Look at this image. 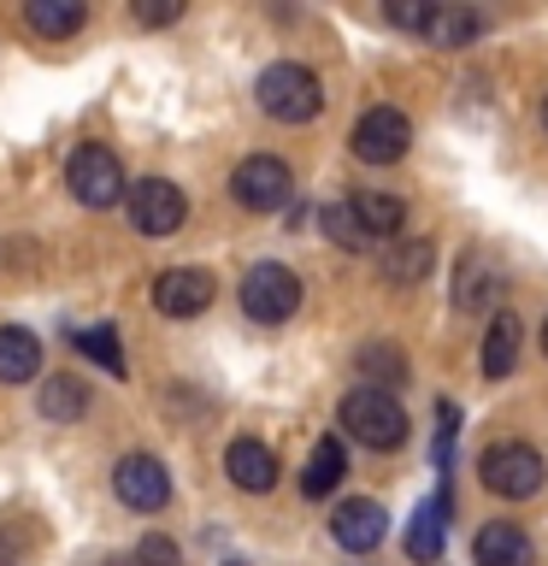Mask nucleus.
Listing matches in <instances>:
<instances>
[{
	"instance_id": "cd10ccee",
	"label": "nucleus",
	"mask_w": 548,
	"mask_h": 566,
	"mask_svg": "<svg viewBox=\"0 0 548 566\" xmlns=\"http://www.w3.org/2000/svg\"><path fill=\"white\" fill-rule=\"evenodd\" d=\"M383 18H389V24H401V30H419V35H424V18H431V7H424V0H389Z\"/></svg>"
},
{
	"instance_id": "5701e85b",
	"label": "nucleus",
	"mask_w": 548,
	"mask_h": 566,
	"mask_svg": "<svg viewBox=\"0 0 548 566\" xmlns=\"http://www.w3.org/2000/svg\"><path fill=\"white\" fill-rule=\"evenodd\" d=\"M431 260H436V248L413 237V242H389L383 248V277L389 283H419L424 272H431Z\"/></svg>"
},
{
	"instance_id": "7c9ffc66",
	"label": "nucleus",
	"mask_w": 548,
	"mask_h": 566,
	"mask_svg": "<svg viewBox=\"0 0 548 566\" xmlns=\"http://www.w3.org/2000/svg\"><path fill=\"white\" fill-rule=\"evenodd\" d=\"M542 354H548V325H542Z\"/></svg>"
},
{
	"instance_id": "ddd939ff",
	"label": "nucleus",
	"mask_w": 548,
	"mask_h": 566,
	"mask_svg": "<svg viewBox=\"0 0 548 566\" xmlns=\"http://www.w3.org/2000/svg\"><path fill=\"white\" fill-rule=\"evenodd\" d=\"M472 560L477 566H537V543L525 537V525L489 520L484 531H477V543H472Z\"/></svg>"
},
{
	"instance_id": "b1692460",
	"label": "nucleus",
	"mask_w": 548,
	"mask_h": 566,
	"mask_svg": "<svg viewBox=\"0 0 548 566\" xmlns=\"http://www.w3.org/2000/svg\"><path fill=\"white\" fill-rule=\"evenodd\" d=\"M354 212H360V224L371 230V237H396V230L407 224V207L383 189H360L354 195Z\"/></svg>"
},
{
	"instance_id": "20e7f679",
	"label": "nucleus",
	"mask_w": 548,
	"mask_h": 566,
	"mask_svg": "<svg viewBox=\"0 0 548 566\" xmlns=\"http://www.w3.org/2000/svg\"><path fill=\"white\" fill-rule=\"evenodd\" d=\"M230 195H236L242 212H283L295 201V171L283 166L277 154H247L236 171H230Z\"/></svg>"
},
{
	"instance_id": "6e6552de",
	"label": "nucleus",
	"mask_w": 548,
	"mask_h": 566,
	"mask_svg": "<svg viewBox=\"0 0 548 566\" xmlns=\"http://www.w3.org/2000/svg\"><path fill=\"white\" fill-rule=\"evenodd\" d=\"M189 219V195L171 184V177H141L130 189V224L141 237H177Z\"/></svg>"
},
{
	"instance_id": "4be33fe9",
	"label": "nucleus",
	"mask_w": 548,
	"mask_h": 566,
	"mask_svg": "<svg viewBox=\"0 0 548 566\" xmlns=\"http://www.w3.org/2000/svg\"><path fill=\"white\" fill-rule=\"evenodd\" d=\"M318 230L336 242V248H348V254H360V248H371L378 237L360 224V212H354V201H330V207H318Z\"/></svg>"
},
{
	"instance_id": "7ed1b4c3",
	"label": "nucleus",
	"mask_w": 548,
	"mask_h": 566,
	"mask_svg": "<svg viewBox=\"0 0 548 566\" xmlns=\"http://www.w3.org/2000/svg\"><path fill=\"white\" fill-rule=\"evenodd\" d=\"M477 472H484V490L502 495V502H525V495L542 490V454L530 449V442H489L484 460H477Z\"/></svg>"
},
{
	"instance_id": "c85d7f7f",
	"label": "nucleus",
	"mask_w": 548,
	"mask_h": 566,
	"mask_svg": "<svg viewBox=\"0 0 548 566\" xmlns=\"http://www.w3.org/2000/svg\"><path fill=\"white\" fill-rule=\"evenodd\" d=\"M136 18L141 24H171V18H183V0H141Z\"/></svg>"
},
{
	"instance_id": "aec40b11",
	"label": "nucleus",
	"mask_w": 548,
	"mask_h": 566,
	"mask_svg": "<svg viewBox=\"0 0 548 566\" xmlns=\"http://www.w3.org/2000/svg\"><path fill=\"white\" fill-rule=\"evenodd\" d=\"M472 35H484V18L466 7H431V18H424V42L431 48H466Z\"/></svg>"
},
{
	"instance_id": "a878e982",
	"label": "nucleus",
	"mask_w": 548,
	"mask_h": 566,
	"mask_svg": "<svg viewBox=\"0 0 548 566\" xmlns=\"http://www.w3.org/2000/svg\"><path fill=\"white\" fill-rule=\"evenodd\" d=\"M360 378H371V389H389V384L407 378V360H401L396 348L371 343V348H360Z\"/></svg>"
},
{
	"instance_id": "4468645a",
	"label": "nucleus",
	"mask_w": 548,
	"mask_h": 566,
	"mask_svg": "<svg viewBox=\"0 0 548 566\" xmlns=\"http://www.w3.org/2000/svg\"><path fill=\"white\" fill-rule=\"evenodd\" d=\"M224 472H230V484H236V490L265 495L277 484V454L265 449L260 437H236V442H230V454H224Z\"/></svg>"
},
{
	"instance_id": "0eeeda50",
	"label": "nucleus",
	"mask_w": 548,
	"mask_h": 566,
	"mask_svg": "<svg viewBox=\"0 0 548 566\" xmlns=\"http://www.w3.org/2000/svg\"><path fill=\"white\" fill-rule=\"evenodd\" d=\"M348 148L360 154L366 166H396V159H407V148H413V124H407L401 106H371V113L354 118Z\"/></svg>"
},
{
	"instance_id": "39448f33",
	"label": "nucleus",
	"mask_w": 548,
	"mask_h": 566,
	"mask_svg": "<svg viewBox=\"0 0 548 566\" xmlns=\"http://www.w3.org/2000/svg\"><path fill=\"white\" fill-rule=\"evenodd\" d=\"M301 307V277L289 265L265 260V265H247L242 277V313L254 318V325H283V318H295Z\"/></svg>"
},
{
	"instance_id": "9b49d317",
	"label": "nucleus",
	"mask_w": 548,
	"mask_h": 566,
	"mask_svg": "<svg viewBox=\"0 0 548 566\" xmlns=\"http://www.w3.org/2000/svg\"><path fill=\"white\" fill-rule=\"evenodd\" d=\"M383 531H389V513L383 502H371V495H354V502H342L330 513V537L348 548V555H371V548L383 543Z\"/></svg>"
},
{
	"instance_id": "393cba45",
	"label": "nucleus",
	"mask_w": 548,
	"mask_h": 566,
	"mask_svg": "<svg viewBox=\"0 0 548 566\" xmlns=\"http://www.w3.org/2000/svg\"><path fill=\"white\" fill-rule=\"evenodd\" d=\"M71 348L88 354L95 366H106L113 378H124V343H118V331L113 325H88V331H71Z\"/></svg>"
},
{
	"instance_id": "c756f323",
	"label": "nucleus",
	"mask_w": 548,
	"mask_h": 566,
	"mask_svg": "<svg viewBox=\"0 0 548 566\" xmlns=\"http://www.w3.org/2000/svg\"><path fill=\"white\" fill-rule=\"evenodd\" d=\"M0 566H24V555H18V543H12V525H0Z\"/></svg>"
},
{
	"instance_id": "9d476101",
	"label": "nucleus",
	"mask_w": 548,
	"mask_h": 566,
	"mask_svg": "<svg viewBox=\"0 0 548 566\" xmlns=\"http://www.w3.org/2000/svg\"><path fill=\"white\" fill-rule=\"evenodd\" d=\"M154 307L166 318H194L212 307V277L201 265H171V272L154 277Z\"/></svg>"
},
{
	"instance_id": "1a4fd4ad",
	"label": "nucleus",
	"mask_w": 548,
	"mask_h": 566,
	"mask_svg": "<svg viewBox=\"0 0 548 566\" xmlns=\"http://www.w3.org/2000/svg\"><path fill=\"white\" fill-rule=\"evenodd\" d=\"M113 490H118V502H124V507L159 513V507L171 502V472L159 467L154 454H124L118 467H113Z\"/></svg>"
},
{
	"instance_id": "f8f14e48",
	"label": "nucleus",
	"mask_w": 548,
	"mask_h": 566,
	"mask_svg": "<svg viewBox=\"0 0 548 566\" xmlns=\"http://www.w3.org/2000/svg\"><path fill=\"white\" fill-rule=\"evenodd\" d=\"M449 513H454V490L442 484L431 502L413 507V520H407V560L419 566H436L442 560V531H449Z\"/></svg>"
},
{
	"instance_id": "dca6fc26",
	"label": "nucleus",
	"mask_w": 548,
	"mask_h": 566,
	"mask_svg": "<svg viewBox=\"0 0 548 566\" xmlns=\"http://www.w3.org/2000/svg\"><path fill=\"white\" fill-rule=\"evenodd\" d=\"M42 371V336L24 325H0V384H30Z\"/></svg>"
},
{
	"instance_id": "f03ea898",
	"label": "nucleus",
	"mask_w": 548,
	"mask_h": 566,
	"mask_svg": "<svg viewBox=\"0 0 548 566\" xmlns=\"http://www.w3.org/2000/svg\"><path fill=\"white\" fill-rule=\"evenodd\" d=\"M254 95H260V106L277 124H307V118L325 113V88H318V77H313L307 65H295V60L265 65L260 83H254Z\"/></svg>"
},
{
	"instance_id": "6ab92c4d",
	"label": "nucleus",
	"mask_w": 548,
	"mask_h": 566,
	"mask_svg": "<svg viewBox=\"0 0 548 566\" xmlns=\"http://www.w3.org/2000/svg\"><path fill=\"white\" fill-rule=\"evenodd\" d=\"M88 413V384L77 371H60V378L42 384V419L48 424H77Z\"/></svg>"
},
{
	"instance_id": "f3484780",
	"label": "nucleus",
	"mask_w": 548,
	"mask_h": 566,
	"mask_svg": "<svg viewBox=\"0 0 548 566\" xmlns=\"http://www.w3.org/2000/svg\"><path fill=\"white\" fill-rule=\"evenodd\" d=\"M519 343H525V325L513 313H495L484 331V378H507L519 366Z\"/></svg>"
},
{
	"instance_id": "f257e3e1",
	"label": "nucleus",
	"mask_w": 548,
	"mask_h": 566,
	"mask_svg": "<svg viewBox=\"0 0 548 566\" xmlns=\"http://www.w3.org/2000/svg\"><path fill=\"white\" fill-rule=\"evenodd\" d=\"M336 419H342V431L360 442V449L389 454V449L407 442V413H401V401L389 396V389H371V384L348 389L342 407H336Z\"/></svg>"
},
{
	"instance_id": "412c9836",
	"label": "nucleus",
	"mask_w": 548,
	"mask_h": 566,
	"mask_svg": "<svg viewBox=\"0 0 548 566\" xmlns=\"http://www.w3.org/2000/svg\"><path fill=\"white\" fill-rule=\"evenodd\" d=\"M24 24L35 35H77L88 24V7H83V0H30Z\"/></svg>"
},
{
	"instance_id": "bb28decb",
	"label": "nucleus",
	"mask_w": 548,
	"mask_h": 566,
	"mask_svg": "<svg viewBox=\"0 0 548 566\" xmlns=\"http://www.w3.org/2000/svg\"><path fill=\"white\" fill-rule=\"evenodd\" d=\"M118 566H177V543L171 537H141Z\"/></svg>"
},
{
	"instance_id": "2eb2a0df",
	"label": "nucleus",
	"mask_w": 548,
	"mask_h": 566,
	"mask_svg": "<svg viewBox=\"0 0 548 566\" xmlns=\"http://www.w3.org/2000/svg\"><path fill=\"white\" fill-rule=\"evenodd\" d=\"M502 301V272L484 260V254H466L454 265V307L460 313H484V307H495Z\"/></svg>"
},
{
	"instance_id": "2f4dec72",
	"label": "nucleus",
	"mask_w": 548,
	"mask_h": 566,
	"mask_svg": "<svg viewBox=\"0 0 548 566\" xmlns=\"http://www.w3.org/2000/svg\"><path fill=\"white\" fill-rule=\"evenodd\" d=\"M542 124H548V101H542Z\"/></svg>"
},
{
	"instance_id": "423d86ee",
	"label": "nucleus",
	"mask_w": 548,
	"mask_h": 566,
	"mask_svg": "<svg viewBox=\"0 0 548 566\" xmlns=\"http://www.w3.org/2000/svg\"><path fill=\"white\" fill-rule=\"evenodd\" d=\"M65 189L77 195L83 207H113L124 201V166L106 142H83L77 154L65 159Z\"/></svg>"
},
{
	"instance_id": "a211bd4d",
	"label": "nucleus",
	"mask_w": 548,
	"mask_h": 566,
	"mask_svg": "<svg viewBox=\"0 0 548 566\" xmlns=\"http://www.w3.org/2000/svg\"><path fill=\"white\" fill-rule=\"evenodd\" d=\"M342 472H348V454H342V442L336 437H318L313 442V454H307V472H301V495H330L336 484H342Z\"/></svg>"
}]
</instances>
